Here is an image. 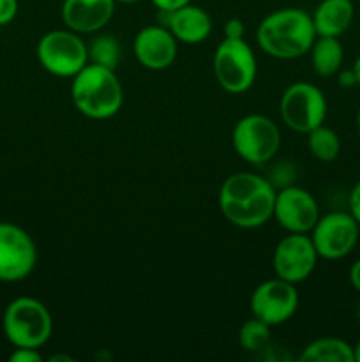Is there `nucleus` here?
Returning a JSON list of instances; mask_svg holds the SVG:
<instances>
[{"label": "nucleus", "instance_id": "obj_1", "mask_svg": "<svg viewBox=\"0 0 360 362\" xmlns=\"http://www.w3.org/2000/svg\"><path fill=\"white\" fill-rule=\"evenodd\" d=\"M275 193L274 186L256 173H233L221 184L219 209L233 226L260 228L274 218Z\"/></svg>", "mask_w": 360, "mask_h": 362}, {"label": "nucleus", "instance_id": "obj_2", "mask_svg": "<svg viewBox=\"0 0 360 362\" xmlns=\"http://www.w3.org/2000/svg\"><path fill=\"white\" fill-rule=\"evenodd\" d=\"M313 16L299 7H284L260 21L256 41L267 55L281 60L304 57L316 39Z\"/></svg>", "mask_w": 360, "mask_h": 362}, {"label": "nucleus", "instance_id": "obj_3", "mask_svg": "<svg viewBox=\"0 0 360 362\" xmlns=\"http://www.w3.org/2000/svg\"><path fill=\"white\" fill-rule=\"evenodd\" d=\"M71 98L81 115L94 120L115 117L124 105V88L115 69L88 62L71 83Z\"/></svg>", "mask_w": 360, "mask_h": 362}, {"label": "nucleus", "instance_id": "obj_4", "mask_svg": "<svg viewBox=\"0 0 360 362\" xmlns=\"http://www.w3.org/2000/svg\"><path fill=\"white\" fill-rule=\"evenodd\" d=\"M2 327L14 349H41L52 338L53 318L41 300L16 297L4 311Z\"/></svg>", "mask_w": 360, "mask_h": 362}, {"label": "nucleus", "instance_id": "obj_5", "mask_svg": "<svg viewBox=\"0 0 360 362\" xmlns=\"http://www.w3.org/2000/svg\"><path fill=\"white\" fill-rule=\"evenodd\" d=\"M42 69L59 78H73L88 64L87 42L73 30H49L35 49Z\"/></svg>", "mask_w": 360, "mask_h": 362}, {"label": "nucleus", "instance_id": "obj_6", "mask_svg": "<svg viewBox=\"0 0 360 362\" xmlns=\"http://www.w3.org/2000/svg\"><path fill=\"white\" fill-rule=\"evenodd\" d=\"M254 52L244 39L224 37L214 53V76L229 94H244L256 80Z\"/></svg>", "mask_w": 360, "mask_h": 362}, {"label": "nucleus", "instance_id": "obj_7", "mask_svg": "<svg viewBox=\"0 0 360 362\" xmlns=\"http://www.w3.org/2000/svg\"><path fill=\"white\" fill-rule=\"evenodd\" d=\"M281 119L295 133L307 134L327 119L328 105L323 90L309 81H295L281 95Z\"/></svg>", "mask_w": 360, "mask_h": 362}, {"label": "nucleus", "instance_id": "obj_8", "mask_svg": "<svg viewBox=\"0 0 360 362\" xmlns=\"http://www.w3.org/2000/svg\"><path fill=\"white\" fill-rule=\"evenodd\" d=\"M232 144L244 161L251 165H265L277 154L281 147V133L272 119L260 113H251L235 124Z\"/></svg>", "mask_w": 360, "mask_h": 362}, {"label": "nucleus", "instance_id": "obj_9", "mask_svg": "<svg viewBox=\"0 0 360 362\" xmlns=\"http://www.w3.org/2000/svg\"><path fill=\"white\" fill-rule=\"evenodd\" d=\"M309 237L316 247L318 257L323 260H341L359 244L360 225L349 211H334L320 216Z\"/></svg>", "mask_w": 360, "mask_h": 362}, {"label": "nucleus", "instance_id": "obj_10", "mask_svg": "<svg viewBox=\"0 0 360 362\" xmlns=\"http://www.w3.org/2000/svg\"><path fill=\"white\" fill-rule=\"evenodd\" d=\"M37 264L34 239L21 226L0 221V281L18 283L32 274Z\"/></svg>", "mask_w": 360, "mask_h": 362}, {"label": "nucleus", "instance_id": "obj_11", "mask_svg": "<svg viewBox=\"0 0 360 362\" xmlns=\"http://www.w3.org/2000/svg\"><path fill=\"white\" fill-rule=\"evenodd\" d=\"M299 308V292L295 285L277 278L267 279L254 288L251 296V313L267 325H281L288 322Z\"/></svg>", "mask_w": 360, "mask_h": 362}, {"label": "nucleus", "instance_id": "obj_12", "mask_svg": "<svg viewBox=\"0 0 360 362\" xmlns=\"http://www.w3.org/2000/svg\"><path fill=\"white\" fill-rule=\"evenodd\" d=\"M318 258L316 247L307 233H289L275 246L272 267L277 278L296 285L313 274Z\"/></svg>", "mask_w": 360, "mask_h": 362}, {"label": "nucleus", "instance_id": "obj_13", "mask_svg": "<svg viewBox=\"0 0 360 362\" xmlns=\"http://www.w3.org/2000/svg\"><path fill=\"white\" fill-rule=\"evenodd\" d=\"M274 218L289 233H309L320 219V207L313 194L299 186L275 193Z\"/></svg>", "mask_w": 360, "mask_h": 362}, {"label": "nucleus", "instance_id": "obj_14", "mask_svg": "<svg viewBox=\"0 0 360 362\" xmlns=\"http://www.w3.org/2000/svg\"><path fill=\"white\" fill-rule=\"evenodd\" d=\"M179 41L164 25H148L136 34L133 52L138 62L150 71L168 69L176 59Z\"/></svg>", "mask_w": 360, "mask_h": 362}, {"label": "nucleus", "instance_id": "obj_15", "mask_svg": "<svg viewBox=\"0 0 360 362\" xmlns=\"http://www.w3.org/2000/svg\"><path fill=\"white\" fill-rule=\"evenodd\" d=\"M115 4V0H64L60 14L69 30L94 34L109 23Z\"/></svg>", "mask_w": 360, "mask_h": 362}, {"label": "nucleus", "instance_id": "obj_16", "mask_svg": "<svg viewBox=\"0 0 360 362\" xmlns=\"http://www.w3.org/2000/svg\"><path fill=\"white\" fill-rule=\"evenodd\" d=\"M164 16V25L173 37L184 45H198L203 42L212 32V18L201 7L187 4L180 9L172 11V13H161Z\"/></svg>", "mask_w": 360, "mask_h": 362}, {"label": "nucleus", "instance_id": "obj_17", "mask_svg": "<svg viewBox=\"0 0 360 362\" xmlns=\"http://www.w3.org/2000/svg\"><path fill=\"white\" fill-rule=\"evenodd\" d=\"M311 16L318 35L339 37L352 27L355 6L352 0H321Z\"/></svg>", "mask_w": 360, "mask_h": 362}, {"label": "nucleus", "instance_id": "obj_18", "mask_svg": "<svg viewBox=\"0 0 360 362\" xmlns=\"http://www.w3.org/2000/svg\"><path fill=\"white\" fill-rule=\"evenodd\" d=\"M311 53V66L314 73L321 78H330L341 71L344 62V48H342L339 37H327V35H316Z\"/></svg>", "mask_w": 360, "mask_h": 362}, {"label": "nucleus", "instance_id": "obj_19", "mask_svg": "<svg viewBox=\"0 0 360 362\" xmlns=\"http://www.w3.org/2000/svg\"><path fill=\"white\" fill-rule=\"evenodd\" d=\"M300 362H355V352L348 341L339 338H320L304 346Z\"/></svg>", "mask_w": 360, "mask_h": 362}, {"label": "nucleus", "instance_id": "obj_20", "mask_svg": "<svg viewBox=\"0 0 360 362\" xmlns=\"http://www.w3.org/2000/svg\"><path fill=\"white\" fill-rule=\"evenodd\" d=\"M307 147L318 161L332 163L337 159L339 152H341V140L332 127L321 124L307 133Z\"/></svg>", "mask_w": 360, "mask_h": 362}, {"label": "nucleus", "instance_id": "obj_21", "mask_svg": "<svg viewBox=\"0 0 360 362\" xmlns=\"http://www.w3.org/2000/svg\"><path fill=\"white\" fill-rule=\"evenodd\" d=\"M88 62L97 64V66L116 69L120 62V45L113 35L102 34L95 35L87 45Z\"/></svg>", "mask_w": 360, "mask_h": 362}, {"label": "nucleus", "instance_id": "obj_22", "mask_svg": "<svg viewBox=\"0 0 360 362\" xmlns=\"http://www.w3.org/2000/svg\"><path fill=\"white\" fill-rule=\"evenodd\" d=\"M239 341L246 352L260 354L270 346V325L258 318H249L244 322L239 331Z\"/></svg>", "mask_w": 360, "mask_h": 362}, {"label": "nucleus", "instance_id": "obj_23", "mask_svg": "<svg viewBox=\"0 0 360 362\" xmlns=\"http://www.w3.org/2000/svg\"><path fill=\"white\" fill-rule=\"evenodd\" d=\"M18 0H0V27H6L16 18Z\"/></svg>", "mask_w": 360, "mask_h": 362}, {"label": "nucleus", "instance_id": "obj_24", "mask_svg": "<svg viewBox=\"0 0 360 362\" xmlns=\"http://www.w3.org/2000/svg\"><path fill=\"white\" fill-rule=\"evenodd\" d=\"M11 362H41L42 356L39 354V349H14V352L9 356Z\"/></svg>", "mask_w": 360, "mask_h": 362}, {"label": "nucleus", "instance_id": "obj_25", "mask_svg": "<svg viewBox=\"0 0 360 362\" xmlns=\"http://www.w3.org/2000/svg\"><path fill=\"white\" fill-rule=\"evenodd\" d=\"M224 35L228 39H244V35H246L244 21L239 18H229L224 25Z\"/></svg>", "mask_w": 360, "mask_h": 362}, {"label": "nucleus", "instance_id": "obj_26", "mask_svg": "<svg viewBox=\"0 0 360 362\" xmlns=\"http://www.w3.org/2000/svg\"><path fill=\"white\" fill-rule=\"evenodd\" d=\"M348 207H349V214L356 219V223L360 225V179L356 180V184L353 186L352 193H349L348 198Z\"/></svg>", "mask_w": 360, "mask_h": 362}, {"label": "nucleus", "instance_id": "obj_27", "mask_svg": "<svg viewBox=\"0 0 360 362\" xmlns=\"http://www.w3.org/2000/svg\"><path fill=\"white\" fill-rule=\"evenodd\" d=\"M193 0H152L155 7L159 9V13H172V11L180 9V7L187 6Z\"/></svg>", "mask_w": 360, "mask_h": 362}, {"label": "nucleus", "instance_id": "obj_28", "mask_svg": "<svg viewBox=\"0 0 360 362\" xmlns=\"http://www.w3.org/2000/svg\"><path fill=\"white\" fill-rule=\"evenodd\" d=\"M337 83L341 85L342 88H352L356 85V76H355V71L352 69H342L337 73Z\"/></svg>", "mask_w": 360, "mask_h": 362}, {"label": "nucleus", "instance_id": "obj_29", "mask_svg": "<svg viewBox=\"0 0 360 362\" xmlns=\"http://www.w3.org/2000/svg\"><path fill=\"white\" fill-rule=\"evenodd\" d=\"M348 278H349V283H352L353 288L360 293V258L352 265V267H349Z\"/></svg>", "mask_w": 360, "mask_h": 362}, {"label": "nucleus", "instance_id": "obj_30", "mask_svg": "<svg viewBox=\"0 0 360 362\" xmlns=\"http://www.w3.org/2000/svg\"><path fill=\"white\" fill-rule=\"evenodd\" d=\"M353 71H355V76H356V85H360V55L356 57L355 62H353Z\"/></svg>", "mask_w": 360, "mask_h": 362}, {"label": "nucleus", "instance_id": "obj_31", "mask_svg": "<svg viewBox=\"0 0 360 362\" xmlns=\"http://www.w3.org/2000/svg\"><path fill=\"white\" fill-rule=\"evenodd\" d=\"M49 362H56V361H64V362H73V357L69 356H52L48 359Z\"/></svg>", "mask_w": 360, "mask_h": 362}, {"label": "nucleus", "instance_id": "obj_32", "mask_svg": "<svg viewBox=\"0 0 360 362\" xmlns=\"http://www.w3.org/2000/svg\"><path fill=\"white\" fill-rule=\"evenodd\" d=\"M353 352H355V362H360V339L355 346H353Z\"/></svg>", "mask_w": 360, "mask_h": 362}, {"label": "nucleus", "instance_id": "obj_33", "mask_svg": "<svg viewBox=\"0 0 360 362\" xmlns=\"http://www.w3.org/2000/svg\"><path fill=\"white\" fill-rule=\"evenodd\" d=\"M356 129H359V134H360V106H359V112H356Z\"/></svg>", "mask_w": 360, "mask_h": 362}, {"label": "nucleus", "instance_id": "obj_34", "mask_svg": "<svg viewBox=\"0 0 360 362\" xmlns=\"http://www.w3.org/2000/svg\"><path fill=\"white\" fill-rule=\"evenodd\" d=\"M115 2H120V4H134V2H140V0H115Z\"/></svg>", "mask_w": 360, "mask_h": 362}, {"label": "nucleus", "instance_id": "obj_35", "mask_svg": "<svg viewBox=\"0 0 360 362\" xmlns=\"http://www.w3.org/2000/svg\"><path fill=\"white\" fill-rule=\"evenodd\" d=\"M356 322L360 325V300H359V306H356Z\"/></svg>", "mask_w": 360, "mask_h": 362}]
</instances>
